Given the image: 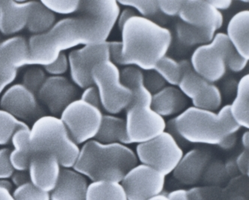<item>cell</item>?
<instances>
[{"mask_svg":"<svg viewBox=\"0 0 249 200\" xmlns=\"http://www.w3.org/2000/svg\"><path fill=\"white\" fill-rule=\"evenodd\" d=\"M109 60L117 66H123L122 62V44L121 41H108Z\"/></svg>","mask_w":249,"mask_h":200,"instance_id":"cell-43","label":"cell"},{"mask_svg":"<svg viewBox=\"0 0 249 200\" xmlns=\"http://www.w3.org/2000/svg\"><path fill=\"white\" fill-rule=\"evenodd\" d=\"M149 200H171L170 199L168 198L167 194H162L160 195L157 196V197H154V198L151 199Z\"/></svg>","mask_w":249,"mask_h":200,"instance_id":"cell-55","label":"cell"},{"mask_svg":"<svg viewBox=\"0 0 249 200\" xmlns=\"http://www.w3.org/2000/svg\"><path fill=\"white\" fill-rule=\"evenodd\" d=\"M29 147L32 155L53 154L63 168L73 167L80 150L60 118L52 115H45L33 123L29 131Z\"/></svg>","mask_w":249,"mask_h":200,"instance_id":"cell-6","label":"cell"},{"mask_svg":"<svg viewBox=\"0 0 249 200\" xmlns=\"http://www.w3.org/2000/svg\"><path fill=\"white\" fill-rule=\"evenodd\" d=\"M154 70L162 76L166 84L175 87H178L183 74L181 62L167 55L158 62Z\"/></svg>","mask_w":249,"mask_h":200,"instance_id":"cell-31","label":"cell"},{"mask_svg":"<svg viewBox=\"0 0 249 200\" xmlns=\"http://www.w3.org/2000/svg\"><path fill=\"white\" fill-rule=\"evenodd\" d=\"M26 123L0 109V146H5L12 141L14 134L20 129H29Z\"/></svg>","mask_w":249,"mask_h":200,"instance_id":"cell-32","label":"cell"},{"mask_svg":"<svg viewBox=\"0 0 249 200\" xmlns=\"http://www.w3.org/2000/svg\"><path fill=\"white\" fill-rule=\"evenodd\" d=\"M47 78L43 67L32 65L23 73L22 84L33 94L37 95Z\"/></svg>","mask_w":249,"mask_h":200,"instance_id":"cell-33","label":"cell"},{"mask_svg":"<svg viewBox=\"0 0 249 200\" xmlns=\"http://www.w3.org/2000/svg\"><path fill=\"white\" fill-rule=\"evenodd\" d=\"M10 152L6 147L0 149V179H10L15 172L10 162Z\"/></svg>","mask_w":249,"mask_h":200,"instance_id":"cell-41","label":"cell"},{"mask_svg":"<svg viewBox=\"0 0 249 200\" xmlns=\"http://www.w3.org/2000/svg\"><path fill=\"white\" fill-rule=\"evenodd\" d=\"M183 74L178 87L187 97L193 100L208 85L209 82L197 74L189 61H181Z\"/></svg>","mask_w":249,"mask_h":200,"instance_id":"cell-28","label":"cell"},{"mask_svg":"<svg viewBox=\"0 0 249 200\" xmlns=\"http://www.w3.org/2000/svg\"><path fill=\"white\" fill-rule=\"evenodd\" d=\"M230 200H247V199L245 198L243 196L238 195L236 196V197H233Z\"/></svg>","mask_w":249,"mask_h":200,"instance_id":"cell-56","label":"cell"},{"mask_svg":"<svg viewBox=\"0 0 249 200\" xmlns=\"http://www.w3.org/2000/svg\"><path fill=\"white\" fill-rule=\"evenodd\" d=\"M78 87L65 76H49L39 90L37 97L52 116L61 115L64 110L77 100Z\"/></svg>","mask_w":249,"mask_h":200,"instance_id":"cell-14","label":"cell"},{"mask_svg":"<svg viewBox=\"0 0 249 200\" xmlns=\"http://www.w3.org/2000/svg\"><path fill=\"white\" fill-rule=\"evenodd\" d=\"M236 137H235V134H233V135H231L227 137L225 141L218 147H221L223 150H230V149L233 148L234 147L235 144H236Z\"/></svg>","mask_w":249,"mask_h":200,"instance_id":"cell-51","label":"cell"},{"mask_svg":"<svg viewBox=\"0 0 249 200\" xmlns=\"http://www.w3.org/2000/svg\"><path fill=\"white\" fill-rule=\"evenodd\" d=\"M187 191L190 200H222V194H218L215 188L194 187Z\"/></svg>","mask_w":249,"mask_h":200,"instance_id":"cell-38","label":"cell"},{"mask_svg":"<svg viewBox=\"0 0 249 200\" xmlns=\"http://www.w3.org/2000/svg\"><path fill=\"white\" fill-rule=\"evenodd\" d=\"M138 162L135 151L122 144H101L91 140L82 146L73 166L91 183H121Z\"/></svg>","mask_w":249,"mask_h":200,"instance_id":"cell-3","label":"cell"},{"mask_svg":"<svg viewBox=\"0 0 249 200\" xmlns=\"http://www.w3.org/2000/svg\"><path fill=\"white\" fill-rule=\"evenodd\" d=\"M41 2L53 13L63 15L76 14L80 5V0H66V1L43 0Z\"/></svg>","mask_w":249,"mask_h":200,"instance_id":"cell-36","label":"cell"},{"mask_svg":"<svg viewBox=\"0 0 249 200\" xmlns=\"http://www.w3.org/2000/svg\"><path fill=\"white\" fill-rule=\"evenodd\" d=\"M230 105L232 118L240 128H249V75L240 79L234 100Z\"/></svg>","mask_w":249,"mask_h":200,"instance_id":"cell-24","label":"cell"},{"mask_svg":"<svg viewBox=\"0 0 249 200\" xmlns=\"http://www.w3.org/2000/svg\"><path fill=\"white\" fill-rule=\"evenodd\" d=\"M236 165L238 170L243 176L249 175V150H243L236 157Z\"/></svg>","mask_w":249,"mask_h":200,"instance_id":"cell-45","label":"cell"},{"mask_svg":"<svg viewBox=\"0 0 249 200\" xmlns=\"http://www.w3.org/2000/svg\"><path fill=\"white\" fill-rule=\"evenodd\" d=\"M225 34L236 52L249 60V10H243L232 17L227 26Z\"/></svg>","mask_w":249,"mask_h":200,"instance_id":"cell-22","label":"cell"},{"mask_svg":"<svg viewBox=\"0 0 249 200\" xmlns=\"http://www.w3.org/2000/svg\"><path fill=\"white\" fill-rule=\"evenodd\" d=\"M188 104L187 97L175 86H165L152 95L153 110L163 118L178 116L188 108Z\"/></svg>","mask_w":249,"mask_h":200,"instance_id":"cell-21","label":"cell"},{"mask_svg":"<svg viewBox=\"0 0 249 200\" xmlns=\"http://www.w3.org/2000/svg\"><path fill=\"white\" fill-rule=\"evenodd\" d=\"M13 184L10 179H0V188H3L12 193L13 191Z\"/></svg>","mask_w":249,"mask_h":200,"instance_id":"cell-52","label":"cell"},{"mask_svg":"<svg viewBox=\"0 0 249 200\" xmlns=\"http://www.w3.org/2000/svg\"><path fill=\"white\" fill-rule=\"evenodd\" d=\"M29 129H20L12 139L14 149L10 152V162L15 171H27L29 160L32 157L29 147Z\"/></svg>","mask_w":249,"mask_h":200,"instance_id":"cell-25","label":"cell"},{"mask_svg":"<svg viewBox=\"0 0 249 200\" xmlns=\"http://www.w3.org/2000/svg\"><path fill=\"white\" fill-rule=\"evenodd\" d=\"M136 16H139V15L135 10L129 8V7H125L123 10H121L120 13L118 15V19H117L116 24L118 25L119 29L122 30L126 22L128 21L130 18Z\"/></svg>","mask_w":249,"mask_h":200,"instance_id":"cell-46","label":"cell"},{"mask_svg":"<svg viewBox=\"0 0 249 200\" xmlns=\"http://www.w3.org/2000/svg\"><path fill=\"white\" fill-rule=\"evenodd\" d=\"M55 15L41 1H32L26 28L33 35L44 34L55 23Z\"/></svg>","mask_w":249,"mask_h":200,"instance_id":"cell-26","label":"cell"},{"mask_svg":"<svg viewBox=\"0 0 249 200\" xmlns=\"http://www.w3.org/2000/svg\"><path fill=\"white\" fill-rule=\"evenodd\" d=\"M88 179L73 168H62L51 200H86Z\"/></svg>","mask_w":249,"mask_h":200,"instance_id":"cell-20","label":"cell"},{"mask_svg":"<svg viewBox=\"0 0 249 200\" xmlns=\"http://www.w3.org/2000/svg\"><path fill=\"white\" fill-rule=\"evenodd\" d=\"M121 33L123 66L135 67L142 71L154 69L172 45L169 29L141 16L130 18Z\"/></svg>","mask_w":249,"mask_h":200,"instance_id":"cell-2","label":"cell"},{"mask_svg":"<svg viewBox=\"0 0 249 200\" xmlns=\"http://www.w3.org/2000/svg\"><path fill=\"white\" fill-rule=\"evenodd\" d=\"M25 66H30L28 40L23 36L0 39V77L18 73Z\"/></svg>","mask_w":249,"mask_h":200,"instance_id":"cell-17","label":"cell"},{"mask_svg":"<svg viewBox=\"0 0 249 200\" xmlns=\"http://www.w3.org/2000/svg\"><path fill=\"white\" fill-rule=\"evenodd\" d=\"M0 109L26 124L47 115L37 96L22 84L11 85L4 91L0 98Z\"/></svg>","mask_w":249,"mask_h":200,"instance_id":"cell-13","label":"cell"},{"mask_svg":"<svg viewBox=\"0 0 249 200\" xmlns=\"http://www.w3.org/2000/svg\"><path fill=\"white\" fill-rule=\"evenodd\" d=\"M0 200H14L12 198V193L5 189L0 188Z\"/></svg>","mask_w":249,"mask_h":200,"instance_id":"cell-54","label":"cell"},{"mask_svg":"<svg viewBox=\"0 0 249 200\" xmlns=\"http://www.w3.org/2000/svg\"><path fill=\"white\" fill-rule=\"evenodd\" d=\"M62 168L59 160L53 154H33L27 169L30 183L39 190L50 194L56 186Z\"/></svg>","mask_w":249,"mask_h":200,"instance_id":"cell-15","label":"cell"},{"mask_svg":"<svg viewBox=\"0 0 249 200\" xmlns=\"http://www.w3.org/2000/svg\"><path fill=\"white\" fill-rule=\"evenodd\" d=\"M32 1L0 0V33L14 35L26 28Z\"/></svg>","mask_w":249,"mask_h":200,"instance_id":"cell-19","label":"cell"},{"mask_svg":"<svg viewBox=\"0 0 249 200\" xmlns=\"http://www.w3.org/2000/svg\"><path fill=\"white\" fill-rule=\"evenodd\" d=\"M86 200H127L121 183L94 182L89 183Z\"/></svg>","mask_w":249,"mask_h":200,"instance_id":"cell-29","label":"cell"},{"mask_svg":"<svg viewBox=\"0 0 249 200\" xmlns=\"http://www.w3.org/2000/svg\"><path fill=\"white\" fill-rule=\"evenodd\" d=\"M10 181L13 184L14 187H17L23 185L26 183H30L29 173L27 171H15L10 178Z\"/></svg>","mask_w":249,"mask_h":200,"instance_id":"cell-47","label":"cell"},{"mask_svg":"<svg viewBox=\"0 0 249 200\" xmlns=\"http://www.w3.org/2000/svg\"><path fill=\"white\" fill-rule=\"evenodd\" d=\"M171 200H190L186 189H177L167 194Z\"/></svg>","mask_w":249,"mask_h":200,"instance_id":"cell-49","label":"cell"},{"mask_svg":"<svg viewBox=\"0 0 249 200\" xmlns=\"http://www.w3.org/2000/svg\"><path fill=\"white\" fill-rule=\"evenodd\" d=\"M215 32L210 29L195 27L180 22L176 26L178 41L186 47H201L212 41Z\"/></svg>","mask_w":249,"mask_h":200,"instance_id":"cell-27","label":"cell"},{"mask_svg":"<svg viewBox=\"0 0 249 200\" xmlns=\"http://www.w3.org/2000/svg\"><path fill=\"white\" fill-rule=\"evenodd\" d=\"M165 177L157 169L138 163L121 182L127 200H149L163 193Z\"/></svg>","mask_w":249,"mask_h":200,"instance_id":"cell-11","label":"cell"},{"mask_svg":"<svg viewBox=\"0 0 249 200\" xmlns=\"http://www.w3.org/2000/svg\"><path fill=\"white\" fill-rule=\"evenodd\" d=\"M14 200H51L49 193L39 190L31 183L15 187L12 192Z\"/></svg>","mask_w":249,"mask_h":200,"instance_id":"cell-35","label":"cell"},{"mask_svg":"<svg viewBox=\"0 0 249 200\" xmlns=\"http://www.w3.org/2000/svg\"><path fill=\"white\" fill-rule=\"evenodd\" d=\"M91 79L101 97V109L112 115L126 109L133 94L122 83L121 69L117 65L110 61L99 63L93 68Z\"/></svg>","mask_w":249,"mask_h":200,"instance_id":"cell-7","label":"cell"},{"mask_svg":"<svg viewBox=\"0 0 249 200\" xmlns=\"http://www.w3.org/2000/svg\"><path fill=\"white\" fill-rule=\"evenodd\" d=\"M119 5L133 8L139 16L148 18L157 15L159 11L157 0H120Z\"/></svg>","mask_w":249,"mask_h":200,"instance_id":"cell-34","label":"cell"},{"mask_svg":"<svg viewBox=\"0 0 249 200\" xmlns=\"http://www.w3.org/2000/svg\"><path fill=\"white\" fill-rule=\"evenodd\" d=\"M211 5L218 10V12L229 9L231 6L233 1L231 0H209Z\"/></svg>","mask_w":249,"mask_h":200,"instance_id":"cell-50","label":"cell"},{"mask_svg":"<svg viewBox=\"0 0 249 200\" xmlns=\"http://www.w3.org/2000/svg\"><path fill=\"white\" fill-rule=\"evenodd\" d=\"M159 11L168 17H176L180 14L183 0H157Z\"/></svg>","mask_w":249,"mask_h":200,"instance_id":"cell-40","label":"cell"},{"mask_svg":"<svg viewBox=\"0 0 249 200\" xmlns=\"http://www.w3.org/2000/svg\"><path fill=\"white\" fill-rule=\"evenodd\" d=\"M211 156L200 149H193L183 154L172 175L183 185H193L200 181L208 165Z\"/></svg>","mask_w":249,"mask_h":200,"instance_id":"cell-18","label":"cell"},{"mask_svg":"<svg viewBox=\"0 0 249 200\" xmlns=\"http://www.w3.org/2000/svg\"><path fill=\"white\" fill-rule=\"evenodd\" d=\"M46 73L52 76H63L69 69L68 56L64 52L58 55L55 62L51 65L43 67Z\"/></svg>","mask_w":249,"mask_h":200,"instance_id":"cell-39","label":"cell"},{"mask_svg":"<svg viewBox=\"0 0 249 200\" xmlns=\"http://www.w3.org/2000/svg\"><path fill=\"white\" fill-rule=\"evenodd\" d=\"M236 52L225 33H215L211 43L195 50L190 64L197 74L214 84L226 74L228 61Z\"/></svg>","mask_w":249,"mask_h":200,"instance_id":"cell-8","label":"cell"},{"mask_svg":"<svg viewBox=\"0 0 249 200\" xmlns=\"http://www.w3.org/2000/svg\"><path fill=\"white\" fill-rule=\"evenodd\" d=\"M138 162L157 169L165 176L172 174L183 157V149L167 132L146 142L137 144Z\"/></svg>","mask_w":249,"mask_h":200,"instance_id":"cell-9","label":"cell"},{"mask_svg":"<svg viewBox=\"0 0 249 200\" xmlns=\"http://www.w3.org/2000/svg\"><path fill=\"white\" fill-rule=\"evenodd\" d=\"M192 102L195 108L215 112L222 107V93L215 84L209 83L208 85L192 100Z\"/></svg>","mask_w":249,"mask_h":200,"instance_id":"cell-30","label":"cell"},{"mask_svg":"<svg viewBox=\"0 0 249 200\" xmlns=\"http://www.w3.org/2000/svg\"><path fill=\"white\" fill-rule=\"evenodd\" d=\"M94 140L101 144L130 145L125 119L116 115H104L101 128Z\"/></svg>","mask_w":249,"mask_h":200,"instance_id":"cell-23","label":"cell"},{"mask_svg":"<svg viewBox=\"0 0 249 200\" xmlns=\"http://www.w3.org/2000/svg\"><path fill=\"white\" fill-rule=\"evenodd\" d=\"M248 62H249V60L243 58L236 52L228 61L227 66H228V69H230L232 72L240 73L244 70L245 68L248 65Z\"/></svg>","mask_w":249,"mask_h":200,"instance_id":"cell-44","label":"cell"},{"mask_svg":"<svg viewBox=\"0 0 249 200\" xmlns=\"http://www.w3.org/2000/svg\"><path fill=\"white\" fill-rule=\"evenodd\" d=\"M143 84L147 91L154 95L162 90L166 86V83L160 75L152 69L143 72Z\"/></svg>","mask_w":249,"mask_h":200,"instance_id":"cell-37","label":"cell"},{"mask_svg":"<svg viewBox=\"0 0 249 200\" xmlns=\"http://www.w3.org/2000/svg\"><path fill=\"white\" fill-rule=\"evenodd\" d=\"M242 145L246 150H249V131L245 132L242 135Z\"/></svg>","mask_w":249,"mask_h":200,"instance_id":"cell-53","label":"cell"},{"mask_svg":"<svg viewBox=\"0 0 249 200\" xmlns=\"http://www.w3.org/2000/svg\"><path fill=\"white\" fill-rule=\"evenodd\" d=\"M17 76H18V73L10 75V76L0 77V95H2L4 91H5L8 87L12 85V83H13L15 79H16Z\"/></svg>","mask_w":249,"mask_h":200,"instance_id":"cell-48","label":"cell"},{"mask_svg":"<svg viewBox=\"0 0 249 200\" xmlns=\"http://www.w3.org/2000/svg\"><path fill=\"white\" fill-rule=\"evenodd\" d=\"M181 22L195 27L216 33L224 23L222 12L215 9L209 0H186L179 14Z\"/></svg>","mask_w":249,"mask_h":200,"instance_id":"cell-16","label":"cell"},{"mask_svg":"<svg viewBox=\"0 0 249 200\" xmlns=\"http://www.w3.org/2000/svg\"><path fill=\"white\" fill-rule=\"evenodd\" d=\"M103 117L101 108L77 99L64 110L59 118L72 140L79 146L95 138Z\"/></svg>","mask_w":249,"mask_h":200,"instance_id":"cell-10","label":"cell"},{"mask_svg":"<svg viewBox=\"0 0 249 200\" xmlns=\"http://www.w3.org/2000/svg\"><path fill=\"white\" fill-rule=\"evenodd\" d=\"M120 11L116 0L80 1L75 16L55 22L47 33L28 40L30 66L51 65L64 51L78 46L107 42Z\"/></svg>","mask_w":249,"mask_h":200,"instance_id":"cell-1","label":"cell"},{"mask_svg":"<svg viewBox=\"0 0 249 200\" xmlns=\"http://www.w3.org/2000/svg\"><path fill=\"white\" fill-rule=\"evenodd\" d=\"M172 119L179 135L190 144L219 146L240 129L232 118L229 105L217 113L189 107Z\"/></svg>","mask_w":249,"mask_h":200,"instance_id":"cell-5","label":"cell"},{"mask_svg":"<svg viewBox=\"0 0 249 200\" xmlns=\"http://www.w3.org/2000/svg\"><path fill=\"white\" fill-rule=\"evenodd\" d=\"M68 58L71 81L76 87L84 90L94 85L91 79L93 68L101 62L110 61L108 41L72 50Z\"/></svg>","mask_w":249,"mask_h":200,"instance_id":"cell-12","label":"cell"},{"mask_svg":"<svg viewBox=\"0 0 249 200\" xmlns=\"http://www.w3.org/2000/svg\"><path fill=\"white\" fill-rule=\"evenodd\" d=\"M80 100L101 109V97L97 87L94 85L85 88L84 91L82 93Z\"/></svg>","mask_w":249,"mask_h":200,"instance_id":"cell-42","label":"cell"},{"mask_svg":"<svg viewBox=\"0 0 249 200\" xmlns=\"http://www.w3.org/2000/svg\"><path fill=\"white\" fill-rule=\"evenodd\" d=\"M121 79L133 94L125 109L129 144L146 142L164 133L166 122L153 110L152 94L143 84V71L135 67H125L121 70Z\"/></svg>","mask_w":249,"mask_h":200,"instance_id":"cell-4","label":"cell"}]
</instances>
